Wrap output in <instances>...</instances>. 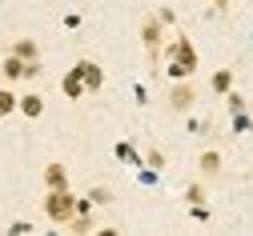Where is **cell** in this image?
<instances>
[{
	"label": "cell",
	"mask_w": 253,
	"mask_h": 236,
	"mask_svg": "<svg viewBox=\"0 0 253 236\" xmlns=\"http://www.w3.org/2000/svg\"><path fill=\"white\" fill-rule=\"evenodd\" d=\"M44 216H48L52 224H69V220L77 216V196H73L69 188H48V192H44Z\"/></svg>",
	"instance_id": "1"
},
{
	"label": "cell",
	"mask_w": 253,
	"mask_h": 236,
	"mask_svg": "<svg viewBox=\"0 0 253 236\" xmlns=\"http://www.w3.org/2000/svg\"><path fill=\"white\" fill-rule=\"evenodd\" d=\"M141 44H145L149 60L161 56V48H165V24L157 20V16H145V20H141Z\"/></svg>",
	"instance_id": "2"
},
{
	"label": "cell",
	"mask_w": 253,
	"mask_h": 236,
	"mask_svg": "<svg viewBox=\"0 0 253 236\" xmlns=\"http://www.w3.org/2000/svg\"><path fill=\"white\" fill-rule=\"evenodd\" d=\"M169 60L181 64V68L193 76V72H197V48H193V40H189V36H173V44H169Z\"/></svg>",
	"instance_id": "3"
},
{
	"label": "cell",
	"mask_w": 253,
	"mask_h": 236,
	"mask_svg": "<svg viewBox=\"0 0 253 236\" xmlns=\"http://www.w3.org/2000/svg\"><path fill=\"white\" fill-rule=\"evenodd\" d=\"M73 72L84 80V92H101V88H105V68H101L97 60H77Z\"/></svg>",
	"instance_id": "4"
},
{
	"label": "cell",
	"mask_w": 253,
	"mask_h": 236,
	"mask_svg": "<svg viewBox=\"0 0 253 236\" xmlns=\"http://www.w3.org/2000/svg\"><path fill=\"white\" fill-rule=\"evenodd\" d=\"M193 100H197V88L189 84V80H177L173 84V92H169V108L173 112H189V108H193Z\"/></svg>",
	"instance_id": "5"
},
{
	"label": "cell",
	"mask_w": 253,
	"mask_h": 236,
	"mask_svg": "<svg viewBox=\"0 0 253 236\" xmlns=\"http://www.w3.org/2000/svg\"><path fill=\"white\" fill-rule=\"evenodd\" d=\"M0 76H4V80H12V84H16V80H24V60L8 52L4 60H0Z\"/></svg>",
	"instance_id": "6"
},
{
	"label": "cell",
	"mask_w": 253,
	"mask_h": 236,
	"mask_svg": "<svg viewBox=\"0 0 253 236\" xmlns=\"http://www.w3.org/2000/svg\"><path fill=\"white\" fill-rule=\"evenodd\" d=\"M12 56H20V60H41V44L37 40H28V36H20V40H12V48H8Z\"/></svg>",
	"instance_id": "7"
},
{
	"label": "cell",
	"mask_w": 253,
	"mask_h": 236,
	"mask_svg": "<svg viewBox=\"0 0 253 236\" xmlns=\"http://www.w3.org/2000/svg\"><path fill=\"white\" fill-rule=\"evenodd\" d=\"M44 188H69V168L65 164H48L44 168Z\"/></svg>",
	"instance_id": "8"
},
{
	"label": "cell",
	"mask_w": 253,
	"mask_h": 236,
	"mask_svg": "<svg viewBox=\"0 0 253 236\" xmlns=\"http://www.w3.org/2000/svg\"><path fill=\"white\" fill-rule=\"evenodd\" d=\"M16 112H24V116H41L44 112V96H37V92H28V96H20V104H16Z\"/></svg>",
	"instance_id": "9"
},
{
	"label": "cell",
	"mask_w": 253,
	"mask_h": 236,
	"mask_svg": "<svg viewBox=\"0 0 253 236\" xmlns=\"http://www.w3.org/2000/svg\"><path fill=\"white\" fill-rule=\"evenodd\" d=\"M60 92H65L69 100H81V96H84V80L69 68V72H65V80H60Z\"/></svg>",
	"instance_id": "10"
},
{
	"label": "cell",
	"mask_w": 253,
	"mask_h": 236,
	"mask_svg": "<svg viewBox=\"0 0 253 236\" xmlns=\"http://www.w3.org/2000/svg\"><path fill=\"white\" fill-rule=\"evenodd\" d=\"M197 168H201V176H217V172H221V152H213V148L201 152V156H197Z\"/></svg>",
	"instance_id": "11"
},
{
	"label": "cell",
	"mask_w": 253,
	"mask_h": 236,
	"mask_svg": "<svg viewBox=\"0 0 253 236\" xmlns=\"http://www.w3.org/2000/svg\"><path fill=\"white\" fill-rule=\"evenodd\" d=\"M229 88H233V68H217V72H213V92L225 96Z\"/></svg>",
	"instance_id": "12"
},
{
	"label": "cell",
	"mask_w": 253,
	"mask_h": 236,
	"mask_svg": "<svg viewBox=\"0 0 253 236\" xmlns=\"http://www.w3.org/2000/svg\"><path fill=\"white\" fill-rule=\"evenodd\" d=\"M16 104H20V96H16V92H8V88H0V116H12V112H16Z\"/></svg>",
	"instance_id": "13"
},
{
	"label": "cell",
	"mask_w": 253,
	"mask_h": 236,
	"mask_svg": "<svg viewBox=\"0 0 253 236\" xmlns=\"http://www.w3.org/2000/svg\"><path fill=\"white\" fill-rule=\"evenodd\" d=\"M225 104H229V112H245V108H249V104H245V96H241V92H233V88L225 92Z\"/></svg>",
	"instance_id": "14"
},
{
	"label": "cell",
	"mask_w": 253,
	"mask_h": 236,
	"mask_svg": "<svg viewBox=\"0 0 253 236\" xmlns=\"http://www.w3.org/2000/svg\"><path fill=\"white\" fill-rule=\"evenodd\" d=\"M185 200H189V204H201V200H205V184H189L185 188Z\"/></svg>",
	"instance_id": "15"
},
{
	"label": "cell",
	"mask_w": 253,
	"mask_h": 236,
	"mask_svg": "<svg viewBox=\"0 0 253 236\" xmlns=\"http://www.w3.org/2000/svg\"><path fill=\"white\" fill-rule=\"evenodd\" d=\"M145 164L153 168V172H157V168H165V152H161V148H149V156H145Z\"/></svg>",
	"instance_id": "16"
},
{
	"label": "cell",
	"mask_w": 253,
	"mask_h": 236,
	"mask_svg": "<svg viewBox=\"0 0 253 236\" xmlns=\"http://www.w3.org/2000/svg\"><path fill=\"white\" fill-rule=\"evenodd\" d=\"M88 200H92V204H109L113 192H109V188H92V192H88Z\"/></svg>",
	"instance_id": "17"
},
{
	"label": "cell",
	"mask_w": 253,
	"mask_h": 236,
	"mask_svg": "<svg viewBox=\"0 0 253 236\" xmlns=\"http://www.w3.org/2000/svg\"><path fill=\"white\" fill-rule=\"evenodd\" d=\"M41 76V60H24V80H37Z\"/></svg>",
	"instance_id": "18"
},
{
	"label": "cell",
	"mask_w": 253,
	"mask_h": 236,
	"mask_svg": "<svg viewBox=\"0 0 253 236\" xmlns=\"http://www.w3.org/2000/svg\"><path fill=\"white\" fill-rule=\"evenodd\" d=\"M249 124H253V120H249L245 112H233V132H249Z\"/></svg>",
	"instance_id": "19"
},
{
	"label": "cell",
	"mask_w": 253,
	"mask_h": 236,
	"mask_svg": "<svg viewBox=\"0 0 253 236\" xmlns=\"http://www.w3.org/2000/svg\"><path fill=\"white\" fill-rule=\"evenodd\" d=\"M117 156H121V160H133V164H137V156H133V148H129V144H117Z\"/></svg>",
	"instance_id": "20"
},
{
	"label": "cell",
	"mask_w": 253,
	"mask_h": 236,
	"mask_svg": "<svg viewBox=\"0 0 253 236\" xmlns=\"http://www.w3.org/2000/svg\"><path fill=\"white\" fill-rule=\"evenodd\" d=\"M193 220H209V208L205 204H193Z\"/></svg>",
	"instance_id": "21"
},
{
	"label": "cell",
	"mask_w": 253,
	"mask_h": 236,
	"mask_svg": "<svg viewBox=\"0 0 253 236\" xmlns=\"http://www.w3.org/2000/svg\"><path fill=\"white\" fill-rule=\"evenodd\" d=\"M213 4H217V8H225V4H229V0H213Z\"/></svg>",
	"instance_id": "22"
}]
</instances>
